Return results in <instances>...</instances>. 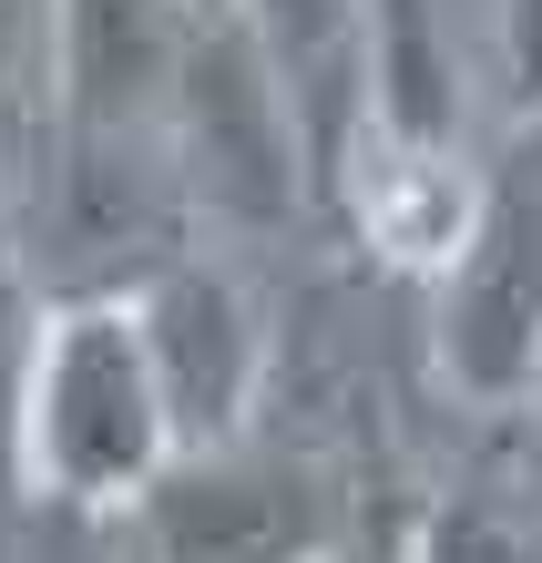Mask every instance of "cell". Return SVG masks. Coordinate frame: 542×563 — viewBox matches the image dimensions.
<instances>
[{
	"instance_id": "cell-5",
	"label": "cell",
	"mask_w": 542,
	"mask_h": 563,
	"mask_svg": "<svg viewBox=\"0 0 542 563\" xmlns=\"http://www.w3.org/2000/svg\"><path fill=\"white\" fill-rule=\"evenodd\" d=\"M133 318H144V349H154V379L175 400L185 451L235 441L256 430L266 389H277V328H266L256 287L206 246H175L133 277Z\"/></svg>"
},
{
	"instance_id": "cell-7",
	"label": "cell",
	"mask_w": 542,
	"mask_h": 563,
	"mask_svg": "<svg viewBox=\"0 0 542 563\" xmlns=\"http://www.w3.org/2000/svg\"><path fill=\"white\" fill-rule=\"evenodd\" d=\"M52 287L31 267V246L0 225V533L31 512V358H42Z\"/></svg>"
},
{
	"instance_id": "cell-3",
	"label": "cell",
	"mask_w": 542,
	"mask_h": 563,
	"mask_svg": "<svg viewBox=\"0 0 542 563\" xmlns=\"http://www.w3.org/2000/svg\"><path fill=\"white\" fill-rule=\"evenodd\" d=\"M175 175L185 206L215 225H287L297 195H318V154L297 123V92L246 11H206L175 92Z\"/></svg>"
},
{
	"instance_id": "cell-8",
	"label": "cell",
	"mask_w": 542,
	"mask_h": 563,
	"mask_svg": "<svg viewBox=\"0 0 542 563\" xmlns=\"http://www.w3.org/2000/svg\"><path fill=\"white\" fill-rule=\"evenodd\" d=\"M501 73L512 113H542V0H501Z\"/></svg>"
},
{
	"instance_id": "cell-6",
	"label": "cell",
	"mask_w": 542,
	"mask_h": 563,
	"mask_svg": "<svg viewBox=\"0 0 542 563\" xmlns=\"http://www.w3.org/2000/svg\"><path fill=\"white\" fill-rule=\"evenodd\" d=\"M491 175L461 164V134H410V123L358 113V134L328 164V206L349 216V236L379 256L389 277H451L471 225H482Z\"/></svg>"
},
{
	"instance_id": "cell-2",
	"label": "cell",
	"mask_w": 542,
	"mask_h": 563,
	"mask_svg": "<svg viewBox=\"0 0 542 563\" xmlns=\"http://www.w3.org/2000/svg\"><path fill=\"white\" fill-rule=\"evenodd\" d=\"M368 533L358 482L328 441H277V430H235V441L175 451L164 482L133 503L144 563H328Z\"/></svg>"
},
{
	"instance_id": "cell-1",
	"label": "cell",
	"mask_w": 542,
	"mask_h": 563,
	"mask_svg": "<svg viewBox=\"0 0 542 563\" xmlns=\"http://www.w3.org/2000/svg\"><path fill=\"white\" fill-rule=\"evenodd\" d=\"M185 451L175 400L154 379L133 287L52 297L42 358H31V503L62 512H133Z\"/></svg>"
},
{
	"instance_id": "cell-4",
	"label": "cell",
	"mask_w": 542,
	"mask_h": 563,
	"mask_svg": "<svg viewBox=\"0 0 542 563\" xmlns=\"http://www.w3.org/2000/svg\"><path fill=\"white\" fill-rule=\"evenodd\" d=\"M430 349L471 410L532 400V379H542V113H522L512 154L491 164L482 225L430 297Z\"/></svg>"
},
{
	"instance_id": "cell-9",
	"label": "cell",
	"mask_w": 542,
	"mask_h": 563,
	"mask_svg": "<svg viewBox=\"0 0 542 563\" xmlns=\"http://www.w3.org/2000/svg\"><path fill=\"white\" fill-rule=\"evenodd\" d=\"M206 11H246V0H206Z\"/></svg>"
},
{
	"instance_id": "cell-10",
	"label": "cell",
	"mask_w": 542,
	"mask_h": 563,
	"mask_svg": "<svg viewBox=\"0 0 542 563\" xmlns=\"http://www.w3.org/2000/svg\"><path fill=\"white\" fill-rule=\"evenodd\" d=\"M532 410H542V379H532Z\"/></svg>"
}]
</instances>
